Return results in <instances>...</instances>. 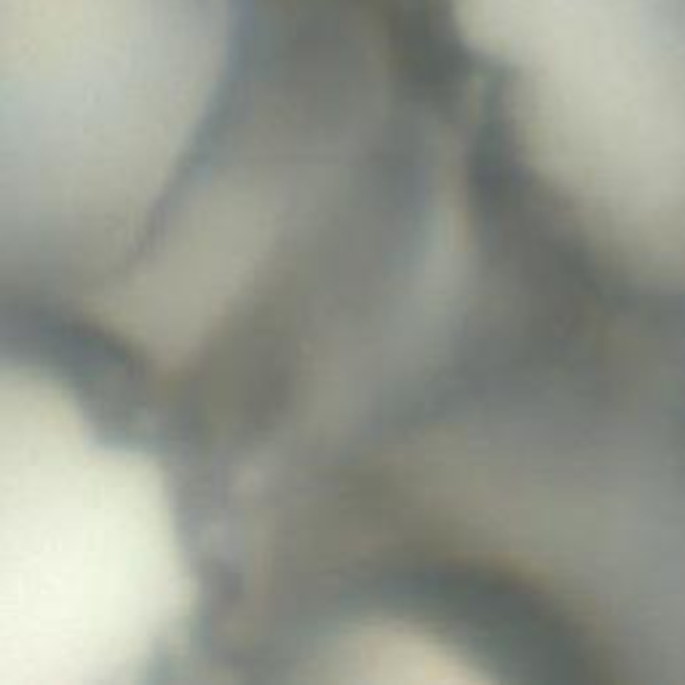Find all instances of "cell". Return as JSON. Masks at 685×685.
Returning <instances> with one entry per match:
<instances>
[{"instance_id":"1","label":"cell","mask_w":685,"mask_h":685,"mask_svg":"<svg viewBox=\"0 0 685 685\" xmlns=\"http://www.w3.org/2000/svg\"><path fill=\"white\" fill-rule=\"evenodd\" d=\"M225 0H0V297L121 282L222 126Z\"/></svg>"}]
</instances>
